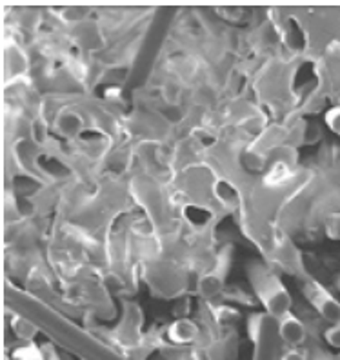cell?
Segmentation results:
<instances>
[{
	"mask_svg": "<svg viewBox=\"0 0 340 360\" xmlns=\"http://www.w3.org/2000/svg\"><path fill=\"white\" fill-rule=\"evenodd\" d=\"M335 284H336V290H339V291H340V275H339V277H336Z\"/></svg>",
	"mask_w": 340,
	"mask_h": 360,
	"instance_id": "obj_18",
	"label": "cell"
},
{
	"mask_svg": "<svg viewBox=\"0 0 340 360\" xmlns=\"http://www.w3.org/2000/svg\"><path fill=\"white\" fill-rule=\"evenodd\" d=\"M280 360H308V356H306V353L301 352L299 347H292V349H287V352L280 356Z\"/></svg>",
	"mask_w": 340,
	"mask_h": 360,
	"instance_id": "obj_16",
	"label": "cell"
},
{
	"mask_svg": "<svg viewBox=\"0 0 340 360\" xmlns=\"http://www.w3.org/2000/svg\"><path fill=\"white\" fill-rule=\"evenodd\" d=\"M292 173H289V167L287 164H284L282 160H278L273 167H271V172L268 173L266 176V184L268 186H282L286 180H289Z\"/></svg>",
	"mask_w": 340,
	"mask_h": 360,
	"instance_id": "obj_10",
	"label": "cell"
},
{
	"mask_svg": "<svg viewBox=\"0 0 340 360\" xmlns=\"http://www.w3.org/2000/svg\"><path fill=\"white\" fill-rule=\"evenodd\" d=\"M13 360H48V356L35 342H27L15 349Z\"/></svg>",
	"mask_w": 340,
	"mask_h": 360,
	"instance_id": "obj_9",
	"label": "cell"
},
{
	"mask_svg": "<svg viewBox=\"0 0 340 360\" xmlns=\"http://www.w3.org/2000/svg\"><path fill=\"white\" fill-rule=\"evenodd\" d=\"M213 315L221 324H235L240 319V313L235 308H228V306H215Z\"/></svg>",
	"mask_w": 340,
	"mask_h": 360,
	"instance_id": "obj_12",
	"label": "cell"
},
{
	"mask_svg": "<svg viewBox=\"0 0 340 360\" xmlns=\"http://www.w3.org/2000/svg\"><path fill=\"white\" fill-rule=\"evenodd\" d=\"M324 338H326V342L329 344L335 349H340V322L339 324H333L332 328H327L324 331Z\"/></svg>",
	"mask_w": 340,
	"mask_h": 360,
	"instance_id": "obj_14",
	"label": "cell"
},
{
	"mask_svg": "<svg viewBox=\"0 0 340 360\" xmlns=\"http://www.w3.org/2000/svg\"><path fill=\"white\" fill-rule=\"evenodd\" d=\"M55 129L66 139H73L84 129V119L75 110H62L55 120Z\"/></svg>",
	"mask_w": 340,
	"mask_h": 360,
	"instance_id": "obj_5",
	"label": "cell"
},
{
	"mask_svg": "<svg viewBox=\"0 0 340 360\" xmlns=\"http://www.w3.org/2000/svg\"><path fill=\"white\" fill-rule=\"evenodd\" d=\"M302 295L306 297L311 306L317 309V313L322 316L324 321L332 322V324H339L340 322V300L335 295L329 293L326 285H322L318 281L308 278L302 284Z\"/></svg>",
	"mask_w": 340,
	"mask_h": 360,
	"instance_id": "obj_2",
	"label": "cell"
},
{
	"mask_svg": "<svg viewBox=\"0 0 340 360\" xmlns=\"http://www.w3.org/2000/svg\"><path fill=\"white\" fill-rule=\"evenodd\" d=\"M278 337L282 338L287 346L299 347L306 340L304 322L296 315H293V313H287V315H284L278 321Z\"/></svg>",
	"mask_w": 340,
	"mask_h": 360,
	"instance_id": "obj_4",
	"label": "cell"
},
{
	"mask_svg": "<svg viewBox=\"0 0 340 360\" xmlns=\"http://www.w3.org/2000/svg\"><path fill=\"white\" fill-rule=\"evenodd\" d=\"M249 281L255 290L256 299L273 319L280 321L284 315L292 313L293 299L284 282L264 266H253L249 269Z\"/></svg>",
	"mask_w": 340,
	"mask_h": 360,
	"instance_id": "obj_1",
	"label": "cell"
},
{
	"mask_svg": "<svg viewBox=\"0 0 340 360\" xmlns=\"http://www.w3.org/2000/svg\"><path fill=\"white\" fill-rule=\"evenodd\" d=\"M11 330L17 335V338L24 340L26 344L33 342V338L39 333L37 326L30 319H26V316H15L13 321H11Z\"/></svg>",
	"mask_w": 340,
	"mask_h": 360,
	"instance_id": "obj_8",
	"label": "cell"
},
{
	"mask_svg": "<svg viewBox=\"0 0 340 360\" xmlns=\"http://www.w3.org/2000/svg\"><path fill=\"white\" fill-rule=\"evenodd\" d=\"M230 264L231 250L230 248H224V250L218 253V257H216L215 266L199 278V284H197L199 295H202L204 299H213L216 295H221L222 290H224L225 275L230 271Z\"/></svg>",
	"mask_w": 340,
	"mask_h": 360,
	"instance_id": "obj_3",
	"label": "cell"
},
{
	"mask_svg": "<svg viewBox=\"0 0 340 360\" xmlns=\"http://www.w3.org/2000/svg\"><path fill=\"white\" fill-rule=\"evenodd\" d=\"M216 11L224 15V18H233V20L240 18L244 13V9L239 8V6H225V8H216Z\"/></svg>",
	"mask_w": 340,
	"mask_h": 360,
	"instance_id": "obj_15",
	"label": "cell"
},
{
	"mask_svg": "<svg viewBox=\"0 0 340 360\" xmlns=\"http://www.w3.org/2000/svg\"><path fill=\"white\" fill-rule=\"evenodd\" d=\"M46 356H48V360H60V359H58L57 353H55L53 347H49L48 352H46Z\"/></svg>",
	"mask_w": 340,
	"mask_h": 360,
	"instance_id": "obj_17",
	"label": "cell"
},
{
	"mask_svg": "<svg viewBox=\"0 0 340 360\" xmlns=\"http://www.w3.org/2000/svg\"><path fill=\"white\" fill-rule=\"evenodd\" d=\"M199 337V326L190 319H178L168 328V338L173 344H191Z\"/></svg>",
	"mask_w": 340,
	"mask_h": 360,
	"instance_id": "obj_6",
	"label": "cell"
},
{
	"mask_svg": "<svg viewBox=\"0 0 340 360\" xmlns=\"http://www.w3.org/2000/svg\"><path fill=\"white\" fill-rule=\"evenodd\" d=\"M324 233L329 240L340 242V213L333 211L324 220Z\"/></svg>",
	"mask_w": 340,
	"mask_h": 360,
	"instance_id": "obj_11",
	"label": "cell"
},
{
	"mask_svg": "<svg viewBox=\"0 0 340 360\" xmlns=\"http://www.w3.org/2000/svg\"><path fill=\"white\" fill-rule=\"evenodd\" d=\"M6 70H8L9 77L22 75L27 68V58L22 51L15 46L6 49Z\"/></svg>",
	"mask_w": 340,
	"mask_h": 360,
	"instance_id": "obj_7",
	"label": "cell"
},
{
	"mask_svg": "<svg viewBox=\"0 0 340 360\" xmlns=\"http://www.w3.org/2000/svg\"><path fill=\"white\" fill-rule=\"evenodd\" d=\"M324 122L335 135H340V105H333L324 115Z\"/></svg>",
	"mask_w": 340,
	"mask_h": 360,
	"instance_id": "obj_13",
	"label": "cell"
}]
</instances>
